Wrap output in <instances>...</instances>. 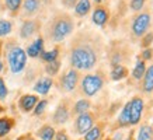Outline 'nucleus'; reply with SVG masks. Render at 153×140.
Here are the masks:
<instances>
[{
    "label": "nucleus",
    "mask_w": 153,
    "mask_h": 140,
    "mask_svg": "<svg viewBox=\"0 0 153 140\" xmlns=\"http://www.w3.org/2000/svg\"><path fill=\"white\" fill-rule=\"evenodd\" d=\"M70 63L77 70H90L97 63V55L88 45H79L72 51Z\"/></svg>",
    "instance_id": "f257e3e1"
},
{
    "label": "nucleus",
    "mask_w": 153,
    "mask_h": 140,
    "mask_svg": "<svg viewBox=\"0 0 153 140\" xmlns=\"http://www.w3.org/2000/svg\"><path fill=\"white\" fill-rule=\"evenodd\" d=\"M73 21L69 18V17H59L56 18L52 24V28H51V37L52 39L55 42H60L63 41L68 35L72 34L73 31Z\"/></svg>",
    "instance_id": "f03ea898"
},
{
    "label": "nucleus",
    "mask_w": 153,
    "mask_h": 140,
    "mask_svg": "<svg viewBox=\"0 0 153 140\" xmlns=\"http://www.w3.org/2000/svg\"><path fill=\"white\" fill-rule=\"evenodd\" d=\"M7 59H9V66L11 73L17 74V73H21L25 67V63H27V53L23 48L20 46H14L11 48L7 53Z\"/></svg>",
    "instance_id": "7ed1b4c3"
},
{
    "label": "nucleus",
    "mask_w": 153,
    "mask_h": 140,
    "mask_svg": "<svg viewBox=\"0 0 153 140\" xmlns=\"http://www.w3.org/2000/svg\"><path fill=\"white\" fill-rule=\"evenodd\" d=\"M102 84L104 81L98 74H87L82 80V90L87 97H93L101 90Z\"/></svg>",
    "instance_id": "20e7f679"
},
{
    "label": "nucleus",
    "mask_w": 153,
    "mask_h": 140,
    "mask_svg": "<svg viewBox=\"0 0 153 140\" xmlns=\"http://www.w3.org/2000/svg\"><path fill=\"white\" fill-rule=\"evenodd\" d=\"M149 25H150V14L149 13H140L136 15L132 23V32L135 37H142L145 32L148 31Z\"/></svg>",
    "instance_id": "39448f33"
},
{
    "label": "nucleus",
    "mask_w": 153,
    "mask_h": 140,
    "mask_svg": "<svg viewBox=\"0 0 153 140\" xmlns=\"http://www.w3.org/2000/svg\"><path fill=\"white\" fill-rule=\"evenodd\" d=\"M143 112V101L142 98L135 97L129 101V125L139 123Z\"/></svg>",
    "instance_id": "423d86ee"
},
{
    "label": "nucleus",
    "mask_w": 153,
    "mask_h": 140,
    "mask_svg": "<svg viewBox=\"0 0 153 140\" xmlns=\"http://www.w3.org/2000/svg\"><path fill=\"white\" fill-rule=\"evenodd\" d=\"M93 123H94V121H93V115H91V113H88V112L82 113V115L77 116L76 123H74L76 132H77L79 135H86V133L93 127Z\"/></svg>",
    "instance_id": "0eeeda50"
},
{
    "label": "nucleus",
    "mask_w": 153,
    "mask_h": 140,
    "mask_svg": "<svg viewBox=\"0 0 153 140\" xmlns=\"http://www.w3.org/2000/svg\"><path fill=\"white\" fill-rule=\"evenodd\" d=\"M77 81H79V73H77V70H69V71H66L65 76L62 77V87L65 91H73L76 88V85H77Z\"/></svg>",
    "instance_id": "6e6552de"
},
{
    "label": "nucleus",
    "mask_w": 153,
    "mask_h": 140,
    "mask_svg": "<svg viewBox=\"0 0 153 140\" xmlns=\"http://www.w3.org/2000/svg\"><path fill=\"white\" fill-rule=\"evenodd\" d=\"M37 102H38L37 95L27 94V95H23L21 99H20V108H21V111H24V112H30L31 109L35 108Z\"/></svg>",
    "instance_id": "1a4fd4ad"
},
{
    "label": "nucleus",
    "mask_w": 153,
    "mask_h": 140,
    "mask_svg": "<svg viewBox=\"0 0 153 140\" xmlns=\"http://www.w3.org/2000/svg\"><path fill=\"white\" fill-rule=\"evenodd\" d=\"M52 79L51 77H42V79H39L35 83V85H34V90H35V93L41 94V95H47L48 93H49V90H51L52 87Z\"/></svg>",
    "instance_id": "9d476101"
},
{
    "label": "nucleus",
    "mask_w": 153,
    "mask_h": 140,
    "mask_svg": "<svg viewBox=\"0 0 153 140\" xmlns=\"http://www.w3.org/2000/svg\"><path fill=\"white\" fill-rule=\"evenodd\" d=\"M42 52H44V41H42V38H38V39H35V41L28 46L25 53H27L28 56H31V57H37V56L41 55Z\"/></svg>",
    "instance_id": "9b49d317"
},
{
    "label": "nucleus",
    "mask_w": 153,
    "mask_h": 140,
    "mask_svg": "<svg viewBox=\"0 0 153 140\" xmlns=\"http://www.w3.org/2000/svg\"><path fill=\"white\" fill-rule=\"evenodd\" d=\"M108 20V11L102 7H97V9L93 11V23L98 27H102L104 24L107 23Z\"/></svg>",
    "instance_id": "f8f14e48"
},
{
    "label": "nucleus",
    "mask_w": 153,
    "mask_h": 140,
    "mask_svg": "<svg viewBox=\"0 0 153 140\" xmlns=\"http://www.w3.org/2000/svg\"><path fill=\"white\" fill-rule=\"evenodd\" d=\"M69 119V111H68V108L65 105H59V107L56 108L55 113H53V121L56 123H65L68 122Z\"/></svg>",
    "instance_id": "ddd939ff"
},
{
    "label": "nucleus",
    "mask_w": 153,
    "mask_h": 140,
    "mask_svg": "<svg viewBox=\"0 0 153 140\" xmlns=\"http://www.w3.org/2000/svg\"><path fill=\"white\" fill-rule=\"evenodd\" d=\"M143 91L152 93L153 91V65L146 69L143 76Z\"/></svg>",
    "instance_id": "4468645a"
},
{
    "label": "nucleus",
    "mask_w": 153,
    "mask_h": 140,
    "mask_svg": "<svg viewBox=\"0 0 153 140\" xmlns=\"http://www.w3.org/2000/svg\"><path fill=\"white\" fill-rule=\"evenodd\" d=\"M35 31H37V24L34 23V21H25V23L21 25L20 35H21V38L27 39V38L31 37V35H33Z\"/></svg>",
    "instance_id": "2eb2a0df"
},
{
    "label": "nucleus",
    "mask_w": 153,
    "mask_h": 140,
    "mask_svg": "<svg viewBox=\"0 0 153 140\" xmlns=\"http://www.w3.org/2000/svg\"><path fill=\"white\" fill-rule=\"evenodd\" d=\"M91 4H90V0H77V3L74 4V13L77 15H86L90 11Z\"/></svg>",
    "instance_id": "dca6fc26"
},
{
    "label": "nucleus",
    "mask_w": 153,
    "mask_h": 140,
    "mask_svg": "<svg viewBox=\"0 0 153 140\" xmlns=\"http://www.w3.org/2000/svg\"><path fill=\"white\" fill-rule=\"evenodd\" d=\"M138 140H153V127L149 125H142L138 130Z\"/></svg>",
    "instance_id": "f3484780"
},
{
    "label": "nucleus",
    "mask_w": 153,
    "mask_h": 140,
    "mask_svg": "<svg viewBox=\"0 0 153 140\" xmlns=\"http://www.w3.org/2000/svg\"><path fill=\"white\" fill-rule=\"evenodd\" d=\"M124 77H126V69L122 65H115L111 70V79L118 81V80H122Z\"/></svg>",
    "instance_id": "a211bd4d"
},
{
    "label": "nucleus",
    "mask_w": 153,
    "mask_h": 140,
    "mask_svg": "<svg viewBox=\"0 0 153 140\" xmlns=\"http://www.w3.org/2000/svg\"><path fill=\"white\" fill-rule=\"evenodd\" d=\"M145 71H146V65H145V60H138L136 65L134 67V71H132V76L134 79L140 80L145 76Z\"/></svg>",
    "instance_id": "6ab92c4d"
},
{
    "label": "nucleus",
    "mask_w": 153,
    "mask_h": 140,
    "mask_svg": "<svg viewBox=\"0 0 153 140\" xmlns=\"http://www.w3.org/2000/svg\"><path fill=\"white\" fill-rule=\"evenodd\" d=\"M38 136L41 137V140H53V137H55V130H53L52 126H44V127L39 129Z\"/></svg>",
    "instance_id": "aec40b11"
},
{
    "label": "nucleus",
    "mask_w": 153,
    "mask_h": 140,
    "mask_svg": "<svg viewBox=\"0 0 153 140\" xmlns=\"http://www.w3.org/2000/svg\"><path fill=\"white\" fill-rule=\"evenodd\" d=\"M39 9V0H24V10L28 14L37 13Z\"/></svg>",
    "instance_id": "412c9836"
},
{
    "label": "nucleus",
    "mask_w": 153,
    "mask_h": 140,
    "mask_svg": "<svg viewBox=\"0 0 153 140\" xmlns=\"http://www.w3.org/2000/svg\"><path fill=\"white\" fill-rule=\"evenodd\" d=\"M90 109V102L87 99H79L77 102L74 104V112L77 115H82V113H86V112Z\"/></svg>",
    "instance_id": "4be33fe9"
},
{
    "label": "nucleus",
    "mask_w": 153,
    "mask_h": 140,
    "mask_svg": "<svg viewBox=\"0 0 153 140\" xmlns=\"http://www.w3.org/2000/svg\"><path fill=\"white\" fill-rule=\"evenodd\" d=\"M11 126H13V122L7 119V118H3L0 119V137H3L11 130Z\"/></svg>",
    "instance_id": "5701e85b"
},
{
    "label": "nucleus",
    "mask_w": 153,
    "mask_h": 140,
    "mask_svg": "<svg viewBox=\"0 0 153 140\" xmlns=\"http://www.w3.org/2000/svg\"><path fill=\"white\" fill-rule=\"evenodd\" d=\"M100 136H101V129H100L98 126H96V127L93 126V127L84 135V140H98Z\"/></svg>",
    "instance_id": "b1692460"
},
{
    "label": "nucleus",
    "mask_w": 153,
    "mask_h": 140,
    "mask_svg": "<svg viewBox=\"0 0 153 140\" xmlns=\"http://www.w3.org/2000/svg\"><path fill=\"white\" fill-rule=\"evenodd\" d=\"M11 23L7 21V20H0V37H6V35H9L11 32Z\"/></svg>",
    "instance_id": "393cba45"
},
{
    "label": "nucleus",
    "mask_w": 153,
    "mask_h": 140,
    "mask_svg": "<svg viewBox=\"0 0 153 140\" xmlns=\"http://www.w3.org/2000/svg\"><path fill=\"white\" fill-rule=\"evenodd\" d=\"M58 53H59V51H58V49H52V51H49V52H42L41 57L45 62L51 63V62H55L56 59H58Z\"/></svg>",
    "instance_id": "a878e982"
},
{
    "label": "nucleus",
    "mask_w": 153,
    "mask_h": 140,
    "mask_svg": "<svg viewBox=\"0 0 153 140\" xmlns=\"http://www.w3.org/2000/svg\"><path fill=\"white\" fill-rule=\"evenodd\" d=\"M4 4L10 11H17L21 6V0H4Z\"/></svg>",
    "instance_id": "bb28decb"
},
{
    "label": "nucleus",
    "mask_w": 153,
    "mask_h": 140,
    "mask_svg": "<svg viewBox=\"0 0 153 140\" xmlns=\"http://www.w3.org/2000/svg\"><path fill=\"white\" fill-rule=\"evenodd\" d=\"M59 67H60V63L58 60L51 62V63H48L47 65V73L48 74H51V76H55L56 73H58Z\"/></svg>",
    "instance_id": "cd10ccee"
},
{
    "label": "nucleus",
    "mask_w": 153,
    "mask_h": 140,
    "mask_svg": "<svg viewBox=\"0 0 153 140\" xmlns=\"http://www.w3.org/2000/svg\"><path fill=\"white\" fill-rule=\"evenodd\" d=\"M48 105V101L47 99H42V101H38L37 105H35V109H34V113L35 115H42L44 111H45V108Z\"/></svg>",
    "instance_id": "c85d7f7f"
},
{
    "label": "nucleus",
    "mask_w": 153,
    "mask_h": 140,
    "mask_svg": "<svg viewBox=\"0 0 153 140\" xmlns=\"http://www.w3.org/2000/svg\"><path fill=\"white\" fill-rule=\"evenodd\" d=\"M143 4H145V0H131V9L135 10V11L142 10Z\"/></svg>",
    "instance_id": "c756f323"
},
{
    "label": "nucleus",
    "mask_w": 153,
    "mask_h": 140,
    "mask_svg": "<svg viewBox=\"0 0 153 140\" xmlns=\"http://www.w3.org/2000/svg\"><path fill=\"white\" fill-rule=\"evenodd\" d=\"M7 87H6V83L3 79H0V99L3 101V99H6V97H7Z\"/></svg>",
    "instance_id": "7c9ffc66"
},
{
    "label": "nucleus",
    "mask_w": 153,
    "mask_h": 140,
    "mask_svg": "<svg viewBox=\"0 0 153 140\" xmlns=\"http://www.w3.org/2000/svg\"><path fill=\"white\" fill-rule=\"evenodd\" d=\"M152 42H153V32H149V34H146V35L143 37L142 45H143V46H149Z\"/></svg>",
    "instance_id": "2f4dec72"
},
{
    "label": "nucleus",
    "mask_w": 153,
    "mask_h": 140,
    "mask_svg": "<svg viewBox=\"0 0 153 140\" xmlns=\"http://www.w3.org/2000/svg\"><path fill=\"white\" fill-rule=\"evenodd\" d=\"M152 49H145L143 53H142V56H143V60H148V59H150L152 57Z\"/></svg>",
    "instance_id": "473e14b6"
},
{
    "label": "nucleus",
    "mask_w": 153,
    "mask_h": 140,
    "mask_svg": "<svg viewBox=\"0 0 153 140\" xmlns=\"http://www.w3.org/2000/svg\"><path fill=\"white\" fill-rule=\"evenodd\" d=\"M55 140H69V137H68V135H66V133L59 132L58 135H55Z\"/></svg>",
    "instance_id": "72a5a7b5"
},
{
    "label": "nucleus",
    "mask_w": 153,
    "mask_h": 140,
    "mask_svg": "<svg viewBox=\"0 0 153 140\" xmlns=\"http://www.w3.org/2000/svg\"><path fill=\"white\" fill-rule=\"evenodd\" d=\"M73 3H74V0H65L66 6H73Z\"/></svg>",
    "instance_id": "f704fd0d"
},
{
    "label": "nucleus",
    "mask_w": 153,
    "mask_h": 140,
    "mask_svg": "<svg viewBox=\"0 0 153 140\" xmlns=\"http://www.w3.org/2000/svg\"><path fill=\"white\" fill-rule=\"evenodd\" d=\"M1 70H3V62H1V59H0V73H1Z\"/></svg>",
    "instance_id": "c9c22d12"
},
{
    "label": "nucleus",
    "mask_w": 153,
    "mask_h": 140,
    "mask_svg": "<svg viewBox=\"0 0 153 140\" xmlns=\"http://www.w3.org/2000/svg\"><path fill=\"white\" fill-rule=\"evenodd\" d=\"M94 1H96V3H100V1H102V0H94Z\"/></svg>",
    "instance_id": "e433bc0d"
},
{
    "label": "nucleus",
    "mask_w": 153,
    "mask_h": 140,
    "mask_svg": "<svg viewBox=\"0 0 153 140\" xmlns=\"http://www.w3.org/2000/svg\"><path fill=\"white\" fill-rule=\"evenodd\" d=\"M28 140H34V139H28Z\"/></svg>",
    "instance_id": "4c0bfd02"
}]
</instances>
